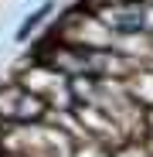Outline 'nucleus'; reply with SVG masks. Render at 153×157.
<instances>
[{
	"instance_id": "0eeeda50",
	"label": "nucleus",
	"mask_w": 153,
	"mask_h": 157,
	"mask_svg": "<svg viewBox=\"0 0 153 157\" xmlns=\"http://www.w3.org/2000/svg\"><path fill=\"white\" fill-rule=\"evenodd\" d=\"M106 4H140V0H106Z\"/></svg>"
},
{
	"instance_id": "6e6552de",
	"label": "nucleus",
	"mask_w": 153,
	"mask_h": 157,
	"mask_svg": "<svg viewBox=\"0 0 153 157\" xmlns=\"http://www.w3.org/2000/svg\"><path fill=\"white\" fill-rule=\"evenodd\" d=\"M0 157H27V154H7V150H0Z\"/></svg>"
},
{
	"instance_id": "20e7f679",
	"label": "nucleus",
	"mask_w": 153,
	"mask_h": 157,
	"mask_svg": "<svg viewBox=\"0 0 153 157\" xmlns=\"http://www.w3.org/2000/svg\"><path fill=\"white\" fill-rule=\"evenodd\" d=\"M122 89H126V96H129L140 109H153V68L150 65H136V68H129L122 75Z\"/></svg>"
},
{
	"instance_id": "39448f33",
	"label": "nucleus",
	"mask_w": 153,
	"mask_h": 157,
	"mask_svg": "<svg viewBox=\"0 0 153 157\" xmlns=\"http://www.w3.org/2000/svg\"><path fill=\"white\" fill-rule=\"evenodd\" d=\"M48 10H51V4H44V7L38 10V14H31L27 21H24V28H20V38H27V34H31V28H38V24H41V17H44Z\"/></svg>"
},
{
	"instance_id": "f03ea898",
	"label": "nucleus",
	"mask_w": 153,
	"mask_h": 157,
	"mask_svg": "<svg viewBox=\"0 0 153 157\" xmlns=\"http://www.w3.org/2000/svg\"><path fill=\"white\" fill-rule=\"evenodd\" d=\"M71 113H75V120L82 123V130H85L89 140H102L106 147H119V144H126L122 130H119L106 113H102L99 106H92V102H75Z\"/></svg>"
},
{
	"instance_id": "f257e3e1",
	"label": "nucleus",
	"mask_w": 153,
	"mask_h": 157,
	"mask_svg": "<svg viewBox=\"0 0 153 157\" xmlns=\"http://www.w3.org/2000/svg\"><path fill=\"white\" fill-rule=\"evenodd\" d=\"M44 99L27 92L24 86L17 82H7L4 89H0V116L10 120V123H38L44 116Z\"/></svg>"
},
{
	"instance_id": "423d86ee",
	"label": "nucleus",
	"mask_w": 153,
	"mask_h": 157,
	"mask_svg": "<svg viewBox=\"0 0 153 157\" xmlns=\"http://www.w3.org/2000/svg\"><path fill=\"white\" fill-rule=\"evenodd\" d=\"M10 126V120H4V116H0V137H4V130Z\"/></svg>"
},
{
	"instance_id": "7ed1b4c3",
	"label": "nucleus",
	"mask_w": 153,
	"mask_h": 157,
	"mask_svg": "<svg viewBox=\"0 0 153 157\" xmlns=\"http://www.w3.org/2000/svg\"><path fill=\"white\" fill-rule=\"evenodd\" d=\"M14 82L17 86H24L27 92H34V96H51L55 89H61L65 82H68V75H61L58 68H51V65H44V62H34V58H27V62H20V68H17V75H14Z\"/></svg>"
}]
</instances>
